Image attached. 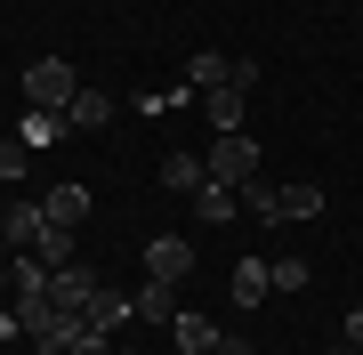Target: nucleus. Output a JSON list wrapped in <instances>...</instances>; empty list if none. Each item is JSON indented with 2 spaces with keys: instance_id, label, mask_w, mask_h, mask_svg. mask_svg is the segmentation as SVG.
Listing matches in <instances>:
<instances>
[{
  "instance_id": "nucleus-1",
  "label": "nucleus",
  "mask_w": 363,
  "mask_h": 355,
  "mask_svg": "<svg viewBox=\"0 0 363 355\" xmlns=\"http://www.w3.org/2000/svg\"><path fill=\"white\" fill-rule=\"evenodd\" d=\"M25 97L49 106V113H65L73 97H81V73L65 65V57H33V65H25Z\"/></svg>"
},
{
  "instance_id": "nucleus-2",
  "label": "nucleus",
  "mask_w": 363,
  "mask_h": 355,
  "mask_svg": "<svg viewBox=\"0 0 363 355\" xmlns=\"http://www.w3.org/2000/svg\"><path fill=\"white\" fill-rule=\"evenodd\" d=\"M202 162H210V178H218V186H242V178H259V137H242V130H218Z\"/></svg>"
},
{
  "instance_id": "nucleus-3",
  "label": "nucleus",
  "mask_w": 363,
  "mask_h": 355,
  "mask_svg": "<svg viewBox=\"0 0 363 355\" xmlns=\"http://www.w3.org/2000/svg\"><path fill=\"white\" fill-rule=\"evenodd\" d=\"M145 275H154V283H186V275H194V242H186V235H154V242H145Z\"/></svg>"
},
{
  "instance_id": "nucleus-4",
  "label": "nucleus",
  "mask_w": 363,
  "mask_h": 355,
  "mask_svg": "<svg viewBox=\"0 0 363 355\" xmlns=\"http://www.w3.org/2000/svg\"><path fill=\"white\" fill-rule=\"evenodd\" d=\"M65 137H73V121H65V113H49V106L16 113V145H25V154H49V145H65Z\"/></svg>"
},
{
  "instance_id": "nucleus-5",
  "label": "nucleus",
  "mask_w": 363,
  "mask_h": 355,
  "mask_svg": "<svg viewBox=\"0 0 363 355\" xmlns=\"http://www.w3.org/2000/svg\"><path fill=\"white\" fill-rule=\"evenodd\" d=\"M49 299L57 307H73V315H89V299H97V275H89V266H49Z\"/></svg>"
},
{
  "instance_id": "nucleus-6",
  "label": "nucleus",
  "mask_w": 363,
  "mask_h": 355,
  "mask_svg": "<svg viewBox=\"0 0 363 355\" xmlns=\"http://www.w3.org/2000/svg\"><path fill=\"white\" fill-rule=\"evenodd\" d=\"M169 331H178V355H218V339H226V331L210 323V315H194V307H178Z\"/></svg>"
},
{
  "instance_id": "nucleus-7",
  "label": "nucleus",
  "mask_w": 363,
  "mask_h": 355,
  "mask_svg": "<svg viewBox=\"0 0 363 355\" xmlns=\"http://www.w3.org/2000/svg\"><path fill=\"white\" fill-rule=\"evenodd\" d=\"M194 106H202V121H210V130H242V89H234V81H218V89H202Z\"/></svg>"
},
{
  "instance_id": "nucleus-8",
  "label": "nucleus",
  "mask_w": 363,
  "mask_h": 355,
  "mask_svg": "<svg viewBox=\"0 0 363 355\" xmlns=\"http://www.w3.org/2000/svg\"><path fill=\"white\" fill-rule=\"evenodd\" d=\"M162 186H169V194H186V202H194L202 186H210V162H202V154H169V162H162Z\"/></svg>"
},
{
  "instance_id": "nucleus-9",
  "label": "nucleus",
  "mask_w": 363,
  "mask_h": 355,
  "mask_svg": "<svg viewBox=\"0 0 363 355\" xmlns=\"http://www.w3.org/2000/svg\"><path fill=\"white\" fill-rule=\"evenodd\" d=\"M40 226H49V210H40V202H9V210H0V235H9L16 250H33Z\"/></svg>"
},
{
  "instance_id": "nucleus-10",
  "label": "nucleus",
  "mask_w": 363,
  "mask_h": 355,
  "mask_svg": "<svg viewBox=\"0 0 363 355\" xmlns=\"http://www.w3.org/2000/svg\"><path fill=\"white\" fill-rule=\"evenodd\" d=\"M169 291H178V283H154V275H145V283L130 291V307H138L145 323H178V299H169Z\"/></svg>"
},
{
  "instance_id": "nucleus-11",
  "label": "nucleus",
  "mask_w": 363,
  "mask_h": 355,
  "mask_svg": "<svg viewBox=\"0 0 363 355\" xmlns=\"http://www.w3.org/2000/svg\"><path fill=\"white\" fill-rule=\"evenodd\" d=\"M186 81H194V97L218 89V81H234V57L226 49H194V57H186Z\"/></svg>"
},
{
  "instance_id": "nucleus-12",
  "label": "nucleus",
  "mask_w": 363,
  "mask_h": 355,
  "mask_svg": "<svg viewBox=\"0 0 363 355\" xmlns=\"http://www.w3.org/2000/svg\"><path fill=\"white\" fill-rule=\"evenodd\" d=\"M40 210H49V226H81V218H89V194H81V186H49Z\"/></svg>"
},
{
  "instance_id": "nucleus-13",
  "label": "nucleus",
  "mask_w": 363,
  "mask_h": 355,
  "mask_svg": "<svg viewBox=\"0 0 363 355\" xmlns=\"http://www.w3.org/2000/svg\"><path fill=\"white\" fill-rule=\"evenodd\" d=\"M242 210L259 218V226H283V186H267V178H242Z\"/></svg>"
},
{
  "instance_id": "nucleus-14",
  "label": "nucleus",
  "mask_w": 363,
  "mask_h": 355,
  "mask_svg": "<svg viewBox=\"0 0 363 355\" xmlns=\"http://www.w3.org/2000/svg\"><path fill=\"white\" fill-rule=\"evenodd\" d=\"M138 315V307H130V291H113V283H97V299H89V323L97 331H121V323H130Z\"/></svg>"
},
{
  "instance_id": "nucleus-15",
  "label": "nucleus",
  "mask_w": 363,
  "mask_h": 355,
  "mask_svg": "<svg viewBox=\"0 0 363 355\" xmlns=\"http://www.w3.org/2000/svg\"><path fill=\"white\" fill-rule=\"evenodd\" d=\"M234 202H242V186H218V178H210L202 194H194V218H202V226H226V218H234Z\"/></svg>"
},
{
  "instance_id": "nucleus-16",
  "label": "nucleus",
  "mask_w": 363,
  "mask_h": 355,
  "mask_svg": "<svg viewBox=\"0 0 363 355\" xmlns=\"http://www.w3.org/2000/svg\"><path fill=\"white\" fill-rule=\"evenodd\" d=\"M121 106H113V97H105V89H81L73 97V106H65V121H73V130H105V121H113Z\"/></svg>"
},
{
  "instance_id": "nucleus-17",
  "label": "nucleus",
  "mask_w": 363,
  "mask_h": 355,
  "mask_svg": "<svg viewBox=\"0 0 363 355\" xmlns=\"http://www.w3.org/2000/svg\"><path fill=\"white\" fill-rule=\"evenodd\" d=\"M323 210H331V194H323V186H315V178L283 186V218H323Z\"/></svg>"
},
{
  "instance_id": "nucleus-18",
  "label": "nucleus",
  "mask_w": 363,
  "mask_h": 355,
  "mask_svg": "<svg viewBox=\"0 0 363 355\" xmlns=\"http://www.w3.org/2000/svg\"><path fill=\"white\" fill-rule=\"evenodd\" d=\"M33 259L40 266H73V226H40V235H33Z\"/></svg>"
},
{
  "instance_id": "nucleus-19",
  "label": "nucleus",
  "mask_w": 363,
  "mask_h": 355,
  "mask_svg": "<svg viewBox=\"0 0 363 355\" xmlns=\"http://www.w3.org/2000/svg\"><path fill=\"white\" fill-rule=\"evenodd\" d=\"M267 291H274V283H267V259H234V299H242V307H259Z\"/></svg>"
},
{
  "instance_id": "nucleus-20",
  "label": "nucleus",
  "mask_w": 363,
  "mask_h": 355,
  "mask_svg": "<svg viewBox=\"0 0 363 355\" xmlns=\"http://www.w3.org/2000/svg\"><path fill=\"white\" fill-rule=\"evenodd\" d=\"M267 283L274 291H307V259H267Z\"/></svg>"
},
{
  "instance_id": "nucleus-21",
  "label": "nucleus",
  "mask_w": 363,
  "mask_h": 355,
  "mask_svg": "<svg viewBox=\"0 0 363 355\" xmlns=\"http://www.w3.org/2000/svg\"><path fill=\"white\" fill-rule=\"evenodd\" d=\"M25 170H33V154L16 137H0V178H25Z\"/></svg>"
},
{
  "instance_id": "nucleus-22",
  "label": "nucleus",
  "mask_w": 363,
  "mask_h": 355,
  "mask_svg": "<svg viewBox=\"0 0 363 355\" xmlns=\"http://www.w3.org/2000/svg\"><path fill=\"white\" fill-rule=\"evenodd\" d=\"M73 355H113V331H97V323H81V339H73Z\"/></svg>"
},
{
  "instance_id": "nucleus-23",
  "label": "nucleus",
  "mask_w": 363,
  "mask_h": 355,
  "mask_svg": "<svg viewBox=\"0 0 363 355\" xmlns=\"http://www.w3.org/2000/svg\"><path fill=\"white\" fill-rule=\"evenodd\" d=\"M347 347L363 355V307H347Z\"/></svg>"
},
{
  "instance_id": "nucleus-24",
  "label": "nucleus",
  "mask_w": 363,
  "mask_h": 355,
  "mask_svg": "<svg viewBox=\"0 0 363 355\" xmlns=\"http://www.w3.org/2000/svg\"><path fill=\"white\" fill-rule=\"evenodd\" d=\"M0 339H25V323H16V307H0Z\"/></svg>"
},
{
  "instance_id": "nucleus-25",
  "label": "nucleus",
  "mask_w": 363,
  "mask_h": 355,
  "mask_svg": "<svg viewBox=\"0 0 363 355\" xmlns=\"http://www.w3.org/2000/svg\"><path fill=\"white\" fill-rule=\"evenodd\" d=\"M218 355H259V347H250V339H234V331H226V339H218Z\"/></svg>"
},
{
  "instance_id": "nucleus-26",
  "label": "nucleus",
  "mask_w": 363,
  "mask_h": 355,
  "mask_svg": "<svg viewBox=\"0 0 363 355\" xmlns=\"http://www.w3.org/2000/svg\"><path fill=\"white\" fill-rule=\"evenodd\" d=\"M0 299H9V259H0Z\"/></svg>"
},
{
  "instance_id": "nucleus-27",
  "label": "nucleus",
  "mask_w": 363,
  "mask_h": 355,
  "mask_svg": "<svg viewBox=\"0 0 363 355\" xmlns=\"http://www.w3.org/2000/svg\"><path fill=\"white\" fill-rule=\"evenodd\" d=\"M323 355H355V347H347V339H339V347H323Z\"/></svg>"
}]
</instances>
